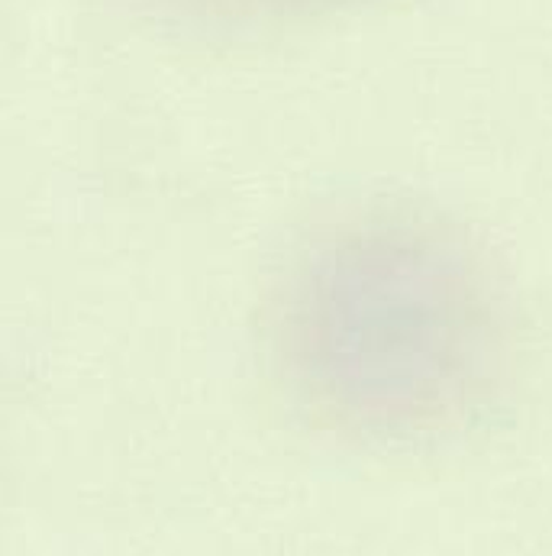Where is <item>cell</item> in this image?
Masks as SVG:
<instances>
[{
  "label": "cell",
  "mask_w": 552,
  "mask_h": 556,
  "mask_svg": "<svg viewBox=\"0 0 552 556\" xmlns=\"http://www.w3.org/2000/svg\"><path fill=\"white\" fill-rule=\"evenodd\" d=\"M188 7L210 10V13H236V16H259V13H294L313 10L336 0H184Z\"/></svg>",
  "instance_id": "1"
}]
</instances>
